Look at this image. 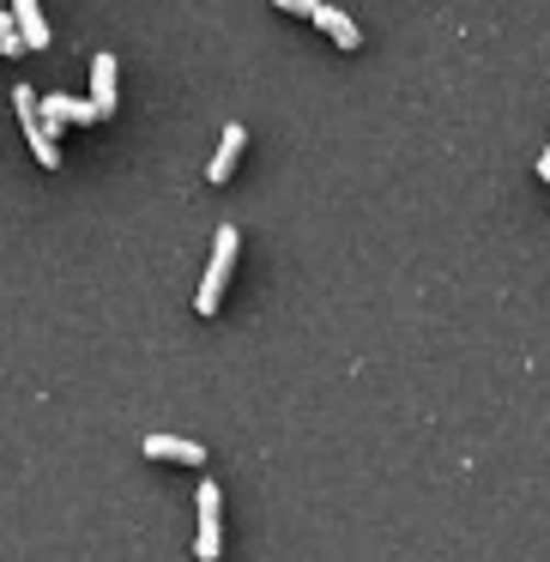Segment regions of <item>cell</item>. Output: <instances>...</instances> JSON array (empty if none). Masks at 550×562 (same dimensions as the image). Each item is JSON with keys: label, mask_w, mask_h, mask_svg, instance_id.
<instances>
[{"label": "cell", "mask_w": 550, "mask_h": 562, "mask_svg": "<svg viewBox=\"0 0 550 562\" xmlns=\"http://www.w3.org/2000/svg\"><path fill=\"white\" fill-rule=\"evenodd\" d=\"M0 7H7V0H0Z\"/></svg>", "instance_id": "13"}, {"label": "cell", "mask_w": 550, "mask_h": 562, "mask_svg": "<svg viewBox=\"0 0 550 562\" xmlns=\"http://www.w3.org/2000/svg\"><path fill=\"white\" fill-rule=\"evenodd\" d=\"M91 103H98V115H110L115 103H122V61H115V55H98V61H91Z\"/></svg>", "instance_id": "5"}, {"label": "cell", "mask_w": 550, "mask_h": 562, "mask_svg": "<svg viewBox=\"0 0 550 562\" xmlns=\"http://www.w3.org/2000/svg\"><path fill=\"white\" fill-rule=\"evenodd\" d=\"M194 502H200V538H194V557H200V562H218V557H224V532H218V520H224V490H218V484H200V490H194Z\"/></svg>", "instance_id": "3"}, {"label": "cell", "mask_w": 550, "mask_h": 562, "mask_svg": "<svg viewBox=\"0 0 550 562\" xmlns=\"http://www.w3.org/2000/svg\"><path fill=\"white\" fill-rule=\"evenodd\" d=\"M13 110H19V127H25V139H31V158H37L43 170H61V146H55V127L37 115V98H31V86H13Z\"/></svg>", "instance_id": "2"}, {"label": "cell", "mask_w": 550, "mask_h": 562, "mask_svg": "<svg viewBox=\"0 0 550 562\" xmlns=\"http://www.w3.org/2000/svg\"><path fill=\"white\" fill-rule=\"evenodd\" d=\"M7 13H13L19 37H25L31 49H49V19H43V0H7Z\"/></svg>", "instance_id": "8"}, {"label": "cell", "mask_w": 550, "mask_h": 562, "mask_svg": "<svg viewBox=\"0 0 550 562\" xmlns=\"http://www.w3.org/2000/svg\"><path fill=\"white\" fill-rule=\"evenodd\" d=\"M545 158H550V146H545Z\"/></svg>", "instance_id": "12"}, {"label": "cell", "mask_w": 550, "mask_h": 562, "mask_svg": "<svg viewBox=\"0 0 550 562\" xmlns=\"http://www.w3.org/2000/svg\"><path fill=\"white\" fill-rule=\"evenodd\" d=\"M146 448V460H176V465H206V448L188 436H146L139 441Z\"/></svg>", "instance_id": "7"}, {"label": "cell", "mask_w": 550, "mask_h": 562, "mask_svg": "<svg viewBox=\"0 0 550 562\" xmlns=\"http://www.w3.org/2000/svg\"><path fill=\"white\" fill-rule=\"evenodd\" d=\"M243 146H248V127L243 122H231V127H224V139H218V158H212L206 164V182H231V176H236V164H243Z\"/></svg>", "instance_id": "6"}, {"label": "cell", "mask_w": 550, "mask_h": 562, "mask_svg": "<svg viewBox=\"0 0 550 562\" xmlns=\"http://www.w3.org/2000/svg\"><path fill=\"white\" fill-rule=\"evenodd\" d=\"M308 25H321L333 43H339V49H357V43H363V31H357L339 7H327V0H315V19H308Z\"/></svg>", "instance_id": "9"}, {"label": "cell", "mask_w": 550, "mask_h": 562, "mask_svg": "<svg viewBox=\"0 0 550 562\" xmlns=\"http://www.w3.org/2000/svg\"><path fill=\"white\" fill-rule=\"evenodd\" d=\"M0 49H7V55L25 49V37H19V25H13V13H7V7H0Z\"/></svg>", "instance_id": "10"}, {"label": "cell", "mask_w": 550, "mask_h": 562, "mask_svg": "<svg viewBox=\"0 0 550 562\" xmlns=\"http://www.w3.org/2000/svg\"><path fill=\"white\" fill-rule=\"evenodd\" d=\"M236 248H243V231H236V224H218V236H212V267H206L200 296H194L200 315H218L224 308V284H231V272H236Z\"/></svg>", "instance_id": "1"}, {"label": "cell", "mask_w": 550, "mask_h": 562, "mask_svg": "<svg viewBox=\"0 0 550 562\" xmlns=\"http://www.w3.org/2000/svg\"><path fill=\"white\" fill-rule=\"evenodd\" d=\"M37 115L61 134V127H91V122H103L98 115V103L91 98H67V91H55V98H37Z\"/></svg>", "instance_id": "4"}, {"label": "cell", "mask_w": 550, "mask_h": 562, "mask_svg": "<svg viewBox=\"0 0 550 562\" xmlns=\"http://www.w3.org/2000/svg\"><path fill=\"white\" fill-rule=\"evenodd\" d=\"M279 13H291V19H315V0H272Z\"/></svg>", "instance_id": "11"}]
</instances>
